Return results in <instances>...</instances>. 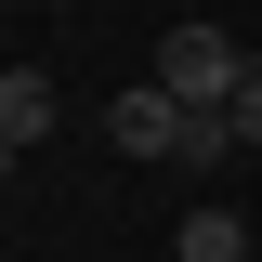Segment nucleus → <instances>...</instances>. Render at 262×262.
<instances>
[{
  "instance_id": "1",
  "label": "nucleus",
  "mask_w": 262,
  "mask_h": 262,
  "mask_svg": "<svg viewBox=\"0 0 262 262\" xmlns=\"http://www.w3.org/2000/svg\"><path fill=\"white\" fill-rule=\"evenodd\" d=\"M249 66H262V53H236L223 27H170V39H158V92H184V105H236Z\"/></svg>"
},
{
  "instance_id": "2",
  "label": "nucleus",
  "mask_w": 262,
  "mask_h": 262,
  "mask_svg": "<svg viewBox=\"0 0 262 262\" xmlns=\"http://www.w3.org/2000/svg\"><path fill=\"white\" fill-rule=\"evenodd\" d=\"M105 131H118V158H131V170H144V158H170V170H184V131H196V105L144 79V92H118V118H105Z\"/></svg>"
},
{
  "instance_id": "3",
  "label": "nucleus",
  "mask_w": 262,
  "mask_h": 262,
  "mask_svg": "<svg viewBox=\"0 0 262 262\" xmlns=\"http://www.w3.org/2000/svg\"><path fill=\"white\" fill-rule=\"evenodd\" d=\"M39 131H53V79H39V66H13V79H0V144L27 158Z\"/></svg>"
},
{
  "instance_id": "4",
  "label": "nucleus",
  "mask_w": 262,
  "mask_h": 262,
  "mask_svg": "<svg viewBox=\"0 0 262 262\" xmlns=\"http://www.w3.org/2000/svg\"><path fill=\"white\" fill-rule=\"evenodd\" d=\"M170 249H184V262H249V223H236V210H184Z\"/></svg>"
},
{
  "instance_id": "5",
  "label": "nucleus",
  "mask_w": 262,
  "mask_h": 262,
  "mask_svg": "<svg viewBox=\"0 0 262 262\" xmlns=\"http://www.w3.org/2000/svg\"><path fill=\"white\" fill-rule=\"evenodd\" d=\"M223 118H236V144H262V66L236 79V105H223Z\"/></svg>"
}]
</instances>
